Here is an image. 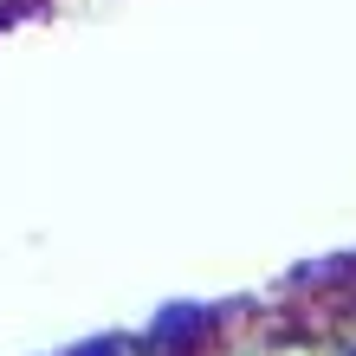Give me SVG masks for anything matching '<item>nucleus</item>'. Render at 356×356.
<instances>
[]
</instances>
